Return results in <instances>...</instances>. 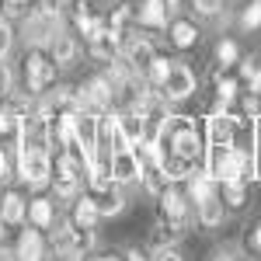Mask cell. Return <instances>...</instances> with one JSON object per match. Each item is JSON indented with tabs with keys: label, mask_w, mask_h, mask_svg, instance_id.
<instances>
[{
	"label": "cell",
	"mask_w": 261,
	"mask_h": 261,
	"mask_svg": "<svg viewBox=\"0 0 261 261\" xmlns=\"http://www.w3.org/2000/svg\"><path fill=\"white\" fill-rule=\"evenodd\" d=\"M161 146L164 153H174V157H185V161L199 164L205 153V146L199 140V129H195V122L188 119V115H167L164 119V129H161Z\"/></svg>",
	"instance_id": "cell-1"
},
{
	"label": "cell",
	"mask_w": 261,
	"mask_h": 261,
	"mask_svg": "<svg viewBox=\"0 0 261 261\" xmlns=\"http://www.w3.org/2000/svg\"><path fill=\"white\" fill-rule=\"evenodd\" d=\"M18 178L28 188H45L53 181V157L45 146H24L18 143Z\"/></svg>",
	"instance_id": "cell-2"
},
{
	"label": "cell",
	"mask_w": 261,
	"mask_h": 261,
	"mask_svg": "<svg viewBox=\"0 0 261 261\" xmlns=\"http://www.w3.org/2000/svg\"><path fill=\"white\" fill-rule=\"evenodd\" d=\"M115 105V87L108 84V77H91L73 91V112H87V115H105L108 108Z\"/></svg>",
	"instance_id": "cell-3"
},
{
	"label": "cell",
	"mask_w": 261,
	"mask_h": 261,
	"mask_svg": "<svg viewBox=\"0 0 261 261\" xmlns=\"http://www.w3.org/2000/svg\"><path fill=\"white\" fill-rule=\"evenodd\" d=\"M157 199H161V220L167 223L178 237L192 230V223H199L195 220V205H192V199H188L181 188H171V185H167Z\"/></svg>",
	"instance_id": "cell-4"
},
{
	"label": "cell",
	"mask_w": 261,
	"mask_h": 261,
	"mask_svg": "<svg viewBox=\"0 0 261 261\" xmlns=\"http://www.w3.org/2000/svg\"><path fill=\"white\" fill-rule=\"evenodd\" d=\"M84 178H87V164H84L77 153L63 150L60 157H56V167H53V188H56V199H77V195H81Z\"/></svg>",
	"instance_id": "cell-5"
},
{
	"label": "cell",
	"mask_w": 261,
	"mask_h": 261,
	"mask_svg": "<svg viewBox=\"0 0 261 261\" xmlns=\"http://www.w3.org/2000/svg\"><path fill=\"white\" fill-rule=\"evenodd\" d=\"M53 81H56V63H53V56H45L42 49H32L24 56V84H28V94H42Z\"/></svg>",
	"instance_id": "cell-6"
},
{
	"label": "cell",
	"mask_w": 261,
	"mask_h": 261,
	"mask_svg": "<svg viewBox=\"0 0 261 261\" xmlns=\"http://www.w3.org/2000/svg\"><path fill=\"white\" fill-rule=\"evenodd\" d=\"M157 94H161L164 101L192 98V94H195V73H192V66H188V63H171V70H167V77L161 81Z\"/></svg>",
	"instance_id": "cell-7"
},
{
	"label": "cell",
	"mask_w": 261,
	"mask_h": 261,
	"mask_svg": "<svg viewBox=\"0 0 261 261\" xmlns=\"http://www.w3.org/2000/svg\"><path fill=\"white\" fill-rule=\"evenodd\" d=\"M108 171H112L115 185H133V181H140L143 164L136 150H115V153H108Z\"/></svg>",
	"instance_id": "cell-8"
},
{
	"label": "cell",
	"mask_w": 261,
	"mask_h": 261,
	"mask_svg": "<svg viewBox=\"0 0 261 261\" xmlns=\"http://www.w3.org/2000/svg\"><path fill=\"white\" fill-rule=\"evenodd\" d=\"M237 143V119L226 112H213L205 122V146H230Z\"/></svg>",
	"instance_id": "cell-9"
},
{
	"label": "cell",
	"mask_w": 261,
	"mask_h": 261,
	"mask_svg": "<svg viewBox=\"0 0 261 261\" xmlns=\"http://www.w3.org/2000/svg\"><path fill=\"white\" fill-rule=\"evenodd\" d=\"M119 56H125V60L133 63L136 70H146L150 66V60L157 56L153 53V45L146 39H140L136 32H122V39H119Z\"/></svg>",
	"instance_id": "cell-10"
},
{
	"label": "cell",
	"mask_w": 261,
	"mask_h": 261,
	"mask_svg": "<svg viewBox=\"0 0 261 261\" xmlns=\"http://www.w3.org/2000/svg\"><path fill=\"white\" fill-rule=\"evenodd\" d=\"M119 39H122V32H115V28H108V24H101L98 32L87 39V49H91V56L94 60H115L119 56Z\"/></svg>",
	"instance_id": "cell-11"
},
{
	"label": "cell",
	"mask_w": 261,
	"mask_h": 261,
	"mask_svg": "<svg viewBox=\"0 0 261 261\" xmlns=\"http://www.w3.org/2000/svg\"><path fill=\"white\" fill-rule=\"evenodd\" d=\"M167 0H143L140 11L133 14L136 18V24H143V28H167Z\"/></svg>",
	"instance_id": "cell-12"
},
{
	"label": "cell",
	"mask_w": 261,
	"mask_h": 261,
	"mask_svg": "<svg viewBox=\"0 0 261 261\" xmlns=\"http://www.w3.org/2000/svg\"><path fill=\"white\" fill-rule=\"evenodd\" d=\"M0 220L7 223V226H21V223L28 220V202H24L21 192H7L0 199Z\"/></svg>",
	"instance_id": "cell-13"
},
{
	"label": "cell",
	"mask_w": 261,
	"mask_h": 261,
	"mask_svg": "<svg viewBox=\"0 0 261 261\" xmlns=\"http://www.w3.org/2000/svg\"><path fill=\"white\" fill-rule=\"evenodd\" d=\"M14 251H18V261H45V241H42L39 226L35 230H21Z\"/></svg>",
	"instance_id": "cell-14"
},
{
	"label": "cell",
	"mask_w": 261,
	"mask_h": 261,
	"mask_svg": "<svg viewBox=\"0 0 261 261\" xmlns=\"http://www.w3.org/2000/svg\"><path fill=\"white\" fill-rule=\"evenodd\" d=\"M49 56L56 66H73L77 63V39L66 35V32H56L53 42H49Z\"/></svg>",
	"instance_id": "cell-15"
},
{
	"label": "cell",
	"mask_w": 261,
	"mask_h": 261,
	"mask_svg": "<svg viewBox=\"0 0 261 261\" xmlns=\"http://www.w3.org/2000/svg\"><path fill=\"white\" fill-rule=\"evenodd\" d=\"M223 216H226V202H223L220 192L209 195V199H202L199 205H195V220H199L202 226H220Z\"/></svg>",
	"instance_id": "cell-16"
},
{
	"label": "cell",
	"mask_w": 261,
	"mask_h": 261,
	"mask_svg": "<svg viewBox=\"0 0 261 261\" xmlns=\"http://www.w3.org/2000/svg\"><path fill=\"white\" fill-rule=\"evenodd\" d=\"M98 220H101V213H98L94 195H77V199H73V223H77V226H87V230H94Z\"/></svg>",
	"instance_id": "cell-17"
},
{
	"label": "cell",
	"mask_w": 261,
	"mask_h": 261,
	"mask_svg": "<svg viewBox=\"0 0 261 261\" xmlns=\"http://www.w3.org/2000/svg\"><path fill=\"white\" fill-rule=\"evenodd\" d=\"M28 220H32V226H39V230H49L56 223V205H53V199H32L28 202Z\"/></svg>",
	"instance_id": "cell-18"
},
{
	"label": "cell",
	"mask_w": 261,
	"mask_h": 261,
	"mask_svg": "<svg viewBox=\"0 0 261 261\" xmlns=\"http://www.w3.org/2000/svg\"><path fill=\"white\" fill-rule=\"evenodd\" d=\"M101 24H105V18L91 14V11H87V4H84V0H77V11H73V28L81 32L84 39H91V35L98 32Z\"/></svg>",
	"instance_id": "cell-19"
},
{
	"label": "cell",
	"mask_w": 261,
	"mask_h": 261,
	"mask_svg": "<svg viewBox=\"0 0 261 261\" xmlns=\"http://www.w3.org/2000/svg\"><path fill=\"white\" fill-rule=\"evenodd\" d=\"M94 202H98V213H101V216H119L122 209H125V195H122L119 185H115V188H108V192H101V195H94Z\"/></svg>",
	"instance_id": "cell-20"
},
{
	"label": "cell",
	"mask_w": 261,
	"mask_h": 261,
	"mask_svg": "<svg viewBox=\"0 0 261 261\" xmlns=\"http://www.w3.org/2000/svg\"><path fill=\"white\" fill-rule=\"evenodd\" d=\"M199 39V28L192 24V21H174L171 24V45H178V49H192Z\"/></svg>",
	"instance_id": "cell-21"
},
{
	"label": "cell",
	"mask_w": 261,
	"mask_h": 261,
	"mask_svg": "<svg viewBox=\"0 0 261 261\" xmlns=\"http://www.w3.org/2000/svg\"><path fill=\"white\" fill-rule=\"evenodd\" d=\"M140 181H143V188L150 192V195H161L164 188L171 185V181L164 178V171H161V164H143V174H140Z\"/></svg>",
	"instance_id": "cell-22"
},
{
	"label": "cell",
	"mask_w": 261,
	"mask_h": 261,
	"mask_svg": "<svg viewBox=\"0 0 261 261\" xmlns=\"http://www.w3.org/2000/svg\"><path fill=\"white\" fill-rule=\"evenodd\" d=\"M220 195L230 209H241L244 199H247V181H223L220 185Z\"/></svg>",
	"instance_id": "cell-23"
},
{
	"label": "cell",
	"mask_w": 261,
	"mask_h": 261,
	"mask_svg": "<svg viewBox=\"0 0 261 261\" xmlns=\"http://www.w3.org/2000/svg\"><path fill=\"white\" fill-rule=\"evenodd\" d=\"M174 241H178V233H174L164 220L157 223V226H153V233H150V247H153V251H161V247H174Z\"/></svg>",
	"instance_id": "cell-24"
},
{
	"label": "cell",
	"mask_w": 261,
	"mask_h": 261,
	"mask_svg": "<svg viewBox=\"0 0 261 261\" xmlns=\"http://www.w3.org/2000/svg\"><path fill=\"white\" fill-rule=\"evenodd\" d=\"M171 63H174V60L153 56V60H150V66H146V84H150V87H161V81L167 77V70H171Z\"/></svg>",
	"instance_id": "cell-25"
},
{
	"label": "cell",
	"mask_w": 261,
	"mask_h": 261,
	"mask_svg": "<svg viewBox=\"0 0 261 261\" xmlns=\"http://www.w3.org/2000/svg\"><path fill=\"white\" fill-rule=\"evenodd\" d=\"M56 230H53V244H56V251H70V241H73V220H60L53 223Z\"/></svg>",
	"instance_id": "cell-26"
},
{
	"label": "cell",
	"mask_w": 261,
	"mask_h": 261,
	"mask_svg": "<svg viewBox=\"0 0 261 261\" xmlns=\"http://www.w3.org/2000/svg\"><path fill=\"white\" fill-rule=\"evenodd\" d=\"M216 60L223 63V70L226 66H233V63L241 60V49H237V42H230V39H223L220 45H216Z\"/></svg>",
	"instance_id": "cell-27"
},
{
	"label": "cell",
	"mask_w": 261,
	"mask_h": 261,
	"mask_svg": "<svg viewBox=\"0 0 261 261\" xmlns=\"http://www.w3.org/2000/svg\"><path fill=\"white\" fill-rule=\"evenodd\" d=\"M28 7H32V0H0V11H4V18H24L28 14Z\"/></svg>",
	"instance_id": "cell-28"
},
{
	"label": "cell",
	"mask_w": 261,
	"mask_h": 261,
	"mask_svg": "<svg viewBox=\"0 0 261 261\" xmlns=\"http://www.w3.org/2000/svg\"><path fill=\"white\" fill-rule=\"evenodd\" d=\"M129 18H133V11H129V7H115V11L105 18V24H108V28H115V32H125V21H129Z\"/></svg>",
	"instance_id": "cell-29"
},
{
	"label": "cell",
	"mask_w": 261,
	"mask_h": 261,
	"mask_svg": "<svg viewBox=\"0 0 261 261\" xmlns=\"http://www.w3.org/2000/svg\"><path fill=\"white\" fill-rule=\"evenodd\" d=\"M241 24H244V28H261V0H254L251 7H244Z\"/></svg>",
	"instance_id": "cell-30"
},
{
	"label": "cell",
	"mask_w": 261,
	"mask_h": 261,
	"mask_svg": "<svg viewBox=\"0 0 261 261\" xmlns=\"http://www.w3.org/2000/svg\"><path fill=\"white\" fill-rule=\"evenodd\" d=\"M11 45H14V28L7 24V18H0V60L11 53Z\"/></svg>",
	"instance_id": "cell-31"
},
{
	"label": "cell",
	"mask_w": 261,
	"mask_h": 261,
	"mask_svg": "<svg viewBox=\"0 0 261 261\" xmlns=\"http://www.w3.org/2000/svg\"><path fill=\"white\" fill-rule=\"evenodd\" d=\"M237 91H241V84L233 81V77H220V84H216V94H220L223 101H233V98H237Z\"/></svg>",
	"instance_id": "cell-32"
},
{
	"label": "cell",
	"mask_w": 261,
	"mask_h": 261,
	"mask_svg": "<svg viewBox=\"0 0 261 261\" xmlns=\"http://www.w3.org/2000/svg\"><path fill=\"white\" fill-rule=\"evenodd\" d=\"M192 7H195L199 14H205V18H213V14H220L223 0H192Z\"/></svg>",
	"instance_id": "cell-33"
},
{
	"label": "cell",
	"mask_w": 261,
	"mask_h": 261,
	"mask_svg": "<svg viewBox=\"0 0 261 261\" xmlns=\"http://www.w3.org/2000/svg\"><path fill=\"white\" fill-rule=\"evenodd\" d=\"M153 261H181V254L174 247H161V251H153Z\"/></svg>",
	"instance_id": "cell-34"
},
{
	"label": "cell",
	"mask_w": 261,
	"mask_h": 261,
	"mask_svg": "<svg viewBox=\"0 0 261 261\" xmlns=\"http://www.w3.org/2000/svg\"><path fill=\"white\" fill-rule=\"evenodd\" d=\"M11 91V70L4 66V60H0V94H7Z\"/></svg>",
	"instance_id": "cell-35"
},
{
	"label": "cell",
	"mask_w": 261,
	"mask_h": 261,
	"mask_svg": "<svg viewBox=\"0 0 261 261\" xmlns=\"http://www.w3.org/2000/svg\"><path fill=\"white\" fill-rule=\"evenodd\" d=\"M247 244H251V251H258V254H261V223L251 230V241H247Z\"/></svg>",
	"instance_id": "cell-36"
},
{
	"label": "cell",
	"mask_w": 261,
	"mask_h": 261,
	"mask_svg": "<svg viewBox=\"0 0 261 261\" xmlns=\"http://www.w3.org/2000/svg\"><path fill=\"white\" fill-rule=\"evenodd\" d=\"M254 70H258V63H251V60H244V63H241V77H247V81L254 77Z\"/></svg>",
	"instance_id": "cell-37"
},
{
	"label": "cell",
	"mask_w": 261,
	"mask_h": 261,
	"mask_svg": "<svg viewBox=\"0 0 261 261\" xmlns=\"http://www.w3.org/2000/svg\"><path fill=\"white\" fill-rule=\"evenodd\" d=\"M11 174V164H7V153H4V146H0V181Z\"/></svg>",
	"instance_id": "cell-38"
},
{
	"label": "cell",
	"mask_w": 261,
	"mask_h": 261,
	"mask_svg": "<svg viewBox=\"0 0 261 261\" xmlns=\"http://www.w3.org/2000/svg\"><path fill=\"white\" fill-rule=\"evenodd\" d=\"M0 261H18V251H11V247L0 244Z\"/></svg>",
	"instance_id": "cell-39"
},
{
	"label": "cell",
	"mask_w": 261,
	"mask_h": 261,
	"mask_svg": "<svg viewBox=\"0 0 261 261\" xmlns=\"http://www.w3.org/2000/svg\"><path fill=\"white\" fill-rule=\"evenodd\" d=\"M125 261H153V258H146L143 251H129V254H125Z\"/></svg>",
	"instance_id": "cell-40"
},
{
	"label": "cell",
	"mask_w": 261,
	"mask_h": 261,
	"mask_svg": "<svg viewBox=\"0 0 261 261\" xmlns=\"http://www.w3.org/2000/svg\"><path fill=\"white\" fill-rule=\"evenodd\" d=\"M53 261H81V258H77V254H70V251H56V258H53Z\"/></svg>",
	"instance_id": "cell-41"
},
{
	"label": "cell",
	"mask_w": 261,
	"mask_h": 261,
	"mask_svg": "<svg viewBox=\"0 0 261 261\" xmlns=\"http://www.w3.org/2000/svg\"><path fill=\"white\" fill-rule=\"evenodd\" d=\"M213 261H233V254H230V251H216V254H213Z\"/></svg>",
	"instance_id": "cell-42"
},
{
	"label": "cell",
	"mask_w": 261,
	"mask_h": 261,
	"mask_svg": "<svg viewBox=\"0 0 261 261\" xmlns=\"http://www.w3.org/2000/svg\"><path fill=\"white\" fill-rule=\"evenodd\" d=\"M91 261H122V258H115V254H101V258H91Z\"/></svg>",
	"instance_id": "cell-43"
},
{
	"label": "cell",
	"mask_w": 261,
	"mask_h": 261,
	"mask_svg": "<svg viewBox=\"0 0 261 261\" xmlns=\"http://www.w3.org/2000/svg\"><path fill=\"white\" fill-rule=\"evenodd\" d=\"M178 4H181V0H167V7H171V11H174V7H178Z\"/></svg>",
	"instance_id": "cell-44"
},
{
	"label": "cell",
	"mask_w": 261,
	"mask_h": 261,
	"mask_svg": "<svg viewBox=\"0 0 261 261\" xmlns=\"http://www.w3.org/2000/svg\"><path fill=\"white\" fill-rule=\"evenodd\" d=\"M45 4H60V0H45Z\"/></svg>",
	"instance_id": "cell-45"
},
{
	"label": "cell",
	"mask_w": 261,
	"mask_h": 261,
	"mask_svg": "<svg viewBox=\"0 0 261 261\" xmlns=\"http://www.w3.org/2000/svg\"><path fill=\"white\" fill-rule=\"evenodd\" d=\"M84 4H91V0H84Z\"/></svg>",
	"instance_id": "cell-46"
}]
</instances>
